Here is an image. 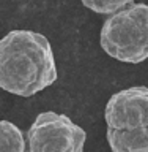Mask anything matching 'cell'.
<instances>
[{"instance_id": "6da1fadb", "label": "cell", "mask_w": 148, "mask_h": 152, "mask_svg": "<svg viewBox=\"0 0 148 152\" xmlns=\"http://www.w3.org/2000/svg\"><path fill=\"white\" fill-rule=\"evenodd\" d=\"M55 81V56L43 33L17 28L0 38V89L33 97Z\"/></svg>"}, {"instance_id": "7a4b0ae2", "label": "cell", "mask_w": 148, "mask_h": 152, "mask_svg": "<svg viewBox=\"0 0 148 152\" xmlns=\"http://www.w3.org/2000/svg\"><path fill=\"white\" fill-rule=\"evenodd\" d=\"M99 45L109 57L123 64H142L148 59V5L132 3L107 16L99 33Z\"/></svg>"}, {"instance_id": "3957f363", "label": "cell", "mask_w": 148, "mask_h": 152, "mask_svg": "<svg viewBox=\"0 0 148 152\" xmlns=\"http://www.w3.org/2000/svg\"><path fill=\"white\" fill-rule=\"evenodd\" d=\"M27 152H84L87 133L66 114L43 111L27 130Z\"/></svg>"}, {"instance_id": "277c9868", "label": "cell", "mask_w": 148, "mask_h": 152, "mask_svg": "<svg viewBox=\"0 0 148 152\" xmlns=\"http://www.w3.org/2000/svg\"><path fill=\"white\" fill-rule=\"evenodd\" d=\"M107 128L132 132L148 127V87L132 86L113 94L104 109Z\"/></svg>"}, {"instance_id": "5b68a950", "label": "cell", "mask_w": 148, "mask_h": 152, "mask_svg": "<svg viewBox=\"0 0 148 152\" xmlns=\"http://www.w3.org/2000/svg\"><path fill=\"white\" fill-rule=\"evenodd\" d=\"M106 138L112 152H148V127L132 132H115L107 128Z\"/></svg>"}, {"instance_id": "8992f818", "label": "cell", "mask_w": 148, "mask_h": 152, "mask_svg": "<svg viewBox=\"0 0 148 152\" xmlns=\"http://www.w3.org/2000/svg\"><path fill=\"white\" fill-rule=\"evenodd\" d=\"M0 152H27L24 133L9 121H0Z\"/></svg>"}, {"instance_id": "52a82bcc", "label": "cell", "mask_w": 148, "mask_h": 152, "mask_svg": "<svg viewBox=\"0 0 148 152\" xmlns=\"http://www.w3.org/2000/svg\"><path fill=\"white\" fill-rule=\"evenodd\" d=\"M80 2L85 8H88L93 13L112 16L120 10L136 3V0H80Z\"/></svg>"}]
</instances>
